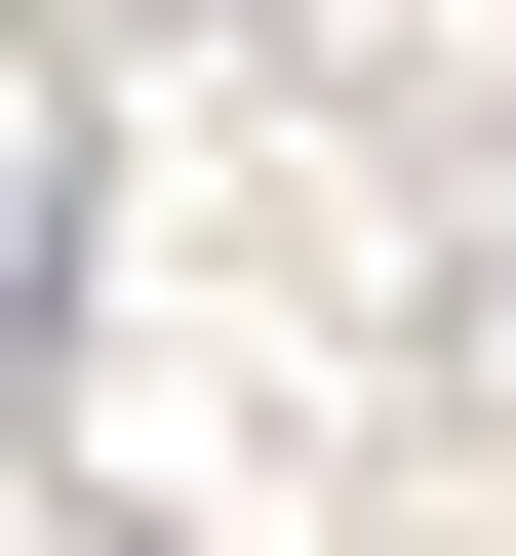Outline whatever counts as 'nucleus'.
<instances>
[{"instance_id": "f257e3e1", "label": "nucleus", "mask_w": 516, "mask_h": 556, "mask_svg": "<svg viewBox=\"0 0 516 556\" xmlns=\"http://www.w3.org/2000/svg\"><path fill=\"white\" fill-rule=\"evenodd\" d=\"M40 278H80V199H40V119H0V358H40Z\"/></svg>"}]
</instances>
